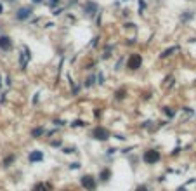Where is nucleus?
<instances>
[{
    "mask_svg": "<svg viewBox=\"0 0 196 191\" xmlns=\"http://www.w3.org/2000/svg\"><path fill=\"white\" fill-rule=\"evenodd\" d=\"M160 158H162V155L156 150H147V151H144V155H142L144 163H147V165H155L156 162H160Z\"/></svg>",
    "mask_w": 196,
    "mask_h": 191,
    "instance_id": "obj_1",
    "label": "nucleus"
},
{
    "mask_svg": "<svg viewBox=\"0 0 196 191\" xmlns=\"http://www.w3.org/2000/svg\"><path fill=\"white\" fill-rule=\"evenodd\" d=\"M92 137L97 139V141H108L110 139V130L104 127H95L92 130Z\"/></svg>",
    "mask_w": 196,
    "mask_h": 191,
    "instance_id": "obj_2",
    "label": "nucleus"
},
{
    "mask_svg": "<svg viewBox=\"0 0 196 191\" xmlns=\"http://www.w3.org/2000/svg\"><path fill=\"white\" fill-rule=\"evenodd\" d=\"M141 64H142V57H141L139 54H132V56L127 59V66L130 68V70H137V68H141Z\"/></svg>",
    "mask_w": 196,
    "mask_h": 191,
    "instance_id": "obj_3",
    "label": "nucleus"
},
{
    "mask_svg": "<svg viewBox=\"0 0 196 191\" xmlns=\"http://www.w3.org/2000/svg\"><path fill=\"white\" fill-rule=\"evenodd\" d=\"M82 186L87 191H94L95 189V179L92 176H83L82 177Z\"/></svg>",
    "mask_w": 196,
    "mask_h": 191,
    "instance_id": "obj_4",
    "label": "nucleus"
},
{
    "mask_svg": "<svg viewBox=\"0 0 196 191\" xmlns=\"http://www.w3.org/2000/svg\"><path fill=\"white\" fill-rule=\"evenodd\" d=\"M0 49L2 50H11L12 49V40L9 37H5V35L0 37Z\"/></svg>",
    "mask_w": 196,
    "mask_h": 191,
    "instance_id": "obj_5",
    "label": "nucleus"
},
{
    "mask_svg": "<svg viewBox=\"0 0 196 191\" xmlns=\"http://www.w3.org/2000/svg\"><path fill=\"white\" fill-rule=\"evenodd\" d=\"M97 4H95V2H87L85 4V7H83V11H85V14L87 16H94L95 12H97Z\"/></svg>",
    "mask_w": 196,
    "mask_h": 191,
    "instance_id": "obj_6",
    "label": "nucleus"
},
{
    "mask_svg": "<svg viewBox=\"0 0 196 191\" xmlns=\"http://www.w3.org/2000/svg\"><path fill=\"white\" fill-rule=\"evenodd\" d=\"M30 14H31L30 7H21L18 11V14H16V18H18V19H26V18H30Z\"/></svg>",
    "mask_w": 196,
    "mask_h": 191,
    "instance_id": "obj_7",
    "label": "nucleus"
},
{
    "mask_svg": "<svg viewBox=\"0 0 196 191\" xmlns=\"http://www.w3.org/2000/svg\"><path fill=\"white\" fill-rule=\"evenodd\" d=\"M40 160H44V153H42V151H31V153H30V162H31V163L40 162Z\"/></svg>",
    "mask_w": 196,
    "mask_h": 191,
    "instance_id": "obj_8",
    "label": "nucleus"
},
{
    "mask_svg": "<svg viewBox=\"0 0 196 191\" xmlns=\"http://www.w3.org/2000/svg\"><path fill=\"white\" fill-rule=\"evenodd\" d=\"M110 177H111V170H110V169H102L101 174H99V179H101L102 183H106Z\"/></svg>",
    "mask_w": 196,
    "mask_h": 191,
    "instance_id": "obj_9",
    "label": "nucleus"
},
{
    "mask_svg": "<svg viewBox=\"0 0 196 191\" xmlns=\"http://www.w3.org/2000/svg\"><path fill=\"white\" fill-rule=\"evenodd\" d=\"M49 189H50V186L49 184H44V183H38L33 186V191H49Z\"/></svg>",
    "mask_w": 196,
    "mask_h": 191,
    "instance_id": "obj_10",
    "label": "nucleus"
},
{
    "mask_svg": "<svg viewBox=\"0 0 196 191\" xmlns=\"http://www.w3.org/2000/svg\"><path fill=\"white\" fill-rule=\"evenodd\" d=\"M179 50V47H172V49H168V50H165V52L162 54V57H167V56H170L172 52H177Z\"/></svg>",
    "mask_w": 196,
    "mask_h": 191,
    "instance_id": "obj_11",
    "label": "nucleus"
},
{
    "mask_svg": "<svg viewBox=\"0 0 196 191\" xmlns=\"http://www.w3.org/2000/svg\"><path fill=\"white\" fill-rule=\"evenodd\" d=\"M14 155H11V157H7V158H5V160H4V167H9V165H11L12 163V162H14Z\"/></svg>",
    "mask_w": 196,
    "mask_h": 191,
    "instance_id": "obj_12",
    "label": "nucleus"
},
{
    "mask_svg": "<svg viewBox=\"0 0 196 191\" xmlns=\"http://www.w3.org/2000/svg\"><path fill=\"white\" fill-rule=\"evenodd\" d=\"M40 134H44V129H35L33 130V137H38Z\"/></svg>",
    "mask_w": 196,
    "mask_h": 191,
    "instance_id": "obj_13",
    "label": "nucleus"
},
{
    "mask_svg": "<svg viewBox=\"0 0 196 191\" xmlns=\"http://www.w3.org/2000/svg\"><path fill=\"white\" fill-rule=\"evenodd\" d=\"M123 94H125V89H120L116 92V99H121V98H123Z\"/></svg>",
    "mask_w": 196,
    "mask_h": 191,
    "instance_id": "obj_14",
    "label": "nucleus"
},
{
    "mask_svg": "<svg viewBox=\"0 0 196 191\" xmlns=\"http://www.w3.org/2000/svg\"><path fill=\"white\" fill-rule=\"evenodd\" d=\"M136 191H149V189H147V188L144 186V184H141V186H137V189H136Z\"/></svg>",
    "mask_w": 196,
    "mask_h": 191,
    "instance_id": "obj_15",
    "label": "nucleus"
},
{
    "mask_svg": "<svg viewBox=\"0 0 196 191\" xmlns=\"http://www.w3.org/2000/svg\"><path fill=\"white\" fill-rule=\"evenodd\" d=\"M165 113H167V115H168V116H172V115H173V111H172V109H170V108H165Z\"/></svg>",
    "mask_w": 196,
    "mask_h": 191,
    "instance_id": "obj_16",
    "label": "nucleus"
},
{
    "mask_svg": "<svg viewBox=\"0 0 196 191\" xmlns=\"http://www.w3.org/2000/svg\"><path fill=\"white\" fill-rule=\"evenodd\" d=\"M73 125H75V127H80V125H83V122H80V120H78V122H75Z\"/></svg>",
    "mask_w": 196,
    "mask_h": 191,
    "instance_id": "obj_17",
    "label": "nucleus"
},
{
    "mask_svg": "<svg viewBox=\"0 0 196 191\" xmlns=\"http://www.w3.org/2000/svg\"><path fill=\"white\" fill-rule=\"evenodd\" d=\"M2 12H4V7H2V4H0V14H2Z\"/></svg>",
    "mask_w": 196,
    "mask_h": 191,
    "instance_id": "obj_18",
    "label": "nucleus"
},
{
    "mask_svg": "<svg viewBox=\"0 0 196 191\" xmlns=\"http://www.w3.org/2000/svg\"><path fill=\"white\" fill-rule=\"evenodd\" d=\"M33 2H35V4H40V2H42V0H33Z\"/></svg>",
    "mask_w": 196,
    "mask_h": 191,
    "instance_id": "obj_19",
    "label": "nucleus"
}]
</instances>
